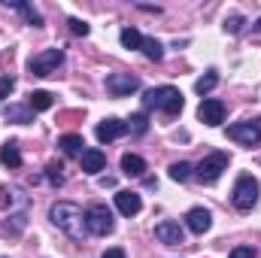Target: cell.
<instances>
[{
  "label": "cell",
  "instance_id": "cell-14",
  "mask_svg": "<svg viewBox=\"0 0 261 258\" xmlns=\"http://www.w3.org/2000/svg\"><path fill=\"white\" fill-rule=\"evenodd\" d=\"M116 207L122 216H137L143 210V200L137 192H116Z\"/></svg>",
  "mask_w": 261,
  "mask_h": 258
},
{
  "label": "cell",
  "instance_id": "cell-12",
  "mask_svg": "<svg viewBox=\"0 0 261 258\" xmlns=\"http://www.w3.org/2000/svg\"><path fill=\"white\" fill-rule=\"evenodd\" d=\"M79 164H82V173H100L103 167H107V155L100 152V149H85L82 155H79Z\"/></svg>",
  "mask_w": 261,
  "mask_h": 258
},
{
  "label": "cell",
  "instance_id": "cell-15",
  "mask_svg": "<svg viewBox=\"0 0 261 258\" xmlns=\"http://www.w3.org/2000/svg\"><path fill=\"white\" fill-rule=\"evenodd\" d=\"M0 161H3L9 170H18V167H21V152H18V143H15V140L3 143V149H0Z\"/></svg>",
  "mask_w": 261,
  "mask_h": 258
},
{
  "label": "cell",
  "instance_id": "cell-9",
  "mask_svg": "<svg viewBox=\"0 0 261 258\" xmlns=\"http://www.w3.org/2000/svg\"><path fill=\"white\" fill-rule=\"evenodd\" d=\"M197 119H200L203 125H210V128L222 125V122H225V104H222V100H216V97L200 100V107H197Z\"/></svg>",
  "mask_w": 261,
  "mask_h": 258
},
{
  "label": "cell",
  "instance_id": "cell-10",
  "mask_svg": "<svg viewBox=\"0 0 261 258\" xmlns=\"http://www.w3.org/2000/svg\"><path fill=\"white\" fill-rule=\"evenodd\" d=\"M155 240H161L167 246H179V243H186V234L176 222H158L155 225Z\"/></svg>",
  "mask_w": 261,
  "mask_h": 258
},
{
  "label": "cell",
  "instance_id": "cell-19",
  "mask_svg": "<svg viewBox=\"0 0 261 258\" xmlns=\"http://www.w3.org/2000/svg\"><path fill=\"white\" fill-rule=\"evenodd\" d=\"M140 49H143V55H146L149 61H161V58H164V46H161L155 37H143V46H140Z\"/></svg>",
  "mask_w": 261,
  "mask_h": 258
},
{
  "label": "cell",
  "instance_id": "cell-26",
  "mask_svg": "<svg viewBox=\"0 0 261 258\" xmlns=\"http://www.w3.org/2000/svg\"><path fill=\"white\" fill-rule=\"evenodd\" d=\"M128 131H130V134H137V137H140V134H146V131H149V119H146L143 113H137V116H130V122H128Z\"/></svg>",
  "mask_w": 261,
  "mask_h": 258
},
{
  "label": "cell",
  "instance_id": "cell-23",
  "mask_svg": "<svg viewBox=\"0 0 261 258\" xmlns=\"http://www.w3.org/2000/svg\"><path fill=\"white\" fill-rule=\"evenodd\" d=\"M61 170H64V167H61V161H49V164H46V179H49L55 189H58V186H64V173H61Z\"/></svg>",
  "mask_w": 261,
  "mask_h": 258
},
{
  "label": "cell",
  "instance_id": "cell-11",
  "mask_svg": "<svg viewBox=\"0 0 261 258\" xmlns=\"http://www.w3.org/2000/svg\"><path fill=\"white\" fill-rule=\"evenodd\" d=\"M125 134H128V122H122V119H103L97 125V140L100 143H113V140H119Z\"/></svg>",
  "mask_w": 261,
  "mask_h": 258
},
{
  "label": "cell",
  "instance_id": "cell-25",
  "mask_svg": "<svg viewBox=\"0 0 261 258\" xmlns=\"http://www.w3.org/2000/svg\"><path fill=\"white\" fill-rule=\"evenodd\" d=\"M12 6H15V9L28 18V24H34V28H40V24H43V15H40L34 6H28V3H12Z\"/></svg>",
  "mask_w": 261,
  "mask_h": 258
},
{
  "label": "cell",
  "instance_id": "cell-6",
  "mask_svg": "<svg viewBox=\"0 0 261 258\" xmlns=\"http://www.w3.org/2000/svg\"><path fill=\"white\" fill-rule=\"evenodd\" d=\"M228 170V155L225 152H213V155H206L200 164L195 167V176H197V183H216L222 173Z\"/></svg>",
  "mask_w": 261,
  "mask_h": 258
},
{
  "label": "cell",
  "instance_id": "cell-16",
  "mask_svg": "<svg viewBox=\"0 0 261 258\" xmlns=\"http://www.w3.org/2000/svg\"><path fill=\"white\" fill-rule=\"evenodd\" d=\"M58 146H61V152L70 155V158H79V155L85 152V149H82L85 143H82V137H79V134H64V137L58 140Z\"/></svg>",
  "mask_w": 261,
  "mask_h": 258
},
{
  "label": "cell",
  "instance_id": "cell-13",
  "mask_svg": "<svg viewBox=\"0 0 261 258\" xmlns=\"http://www.w3.org/2000/svg\"><path fill=\"white\" fill-rule=\"evenodd\" d=\"M186 225H189V231L203 234V231H210V225H213V216H210V210H206V207H195V210H189V216H186Z\"/></svg>",
  "mask_w": 261,
  "mask_h": 258
},
{
  "label": "cell",
  "instance_id": "cell-20",
  "mask_svg": "<svg viewBox=\"0 0 261 258\" xmlns=\"http://www.w3.org/2000/svg\"><path fill=\"white\" fill-rule=\"evenodd\" d=\"M28 107H31L34 113H43V110L52 107V94H49V91H31V94H28Z\"/></svg>",
  "mask_w": 261,
  "mask_h": 258
},
{
  "label": "cell",
  "instance_id": "cell-4",
  "mask_svg": "<svg viewBox=\"0 0 261 258\" xmlns=\"http://www.w3.org/2000/svg\"><path fill=\"white\" fill-rule=\"evenodd\" d=\"M61 61H64V49H46V52H40V55H34L28 61V73L46 79V76H52L61 67Z\"/></svg>",
  "mask_w": 261,
  "mask_h": 258
},
{
  "label": "cell",
  "instance_id": "cell-1",
  "mask_svg": "<svg viewBox=\"0 0 261 258\" xmlns=\"http://www.w3.org/2000/svg\"><path fill=\"white\" fill-rule=\"evenodd\" d=\"M49 219L64 231L70 240H76V243H82V240H85V234H88V228H85V210H82L79 203L58 200V203L49 210Z\"/></svg>",
  "mask_w": 261,
  "mask_h": 258
},
{
  "label": "cell",
  "instance_id": "cell-21",
  "mask_svg": "<svg viewBox=\"0 0 261 258\" xmlns=\"http://www.w3.org/2000/svg\"><path fill=\"white\" fill-rule=\"evenodd\" d=\"M216 85H219V73H216V70H206V73L195 82V91L197 94H210Z\"/></svg>",
  "mask_w": 261,
  "mask_h": 258
},
{
  "label": "cell",
  "instance_id": "cell-32",
  "mask_svg": "<svg viewBox=\"0 0 261 258\" xmlns=\"http://www.w3.org/2000/svg\"><path fill=\"white\" fill-rule=\"evenodd\" d=\"M252 28H255V31H258V34H261V18H258V21H255V24H252Z\"/></svg>",
  "mask_w": 261,
  "mask_h": 258
},
{
  "label": "cell",
  "instance_id": "cell-30",
  "mask_svg": "<svg viewBox=\"0 0 261 258\" xmlns=\"http://www.w3.org/2000/svg\"><path fill=\"white\" fill-rule=\"evenodd\" d=\"M231 258H255V249L252 246H237V249H231Z\"/></svg>",
  "mask_w": 261,
  "mask_h": 258
},
{
  "label": "cell",
  "instance_id": "cell-27",
  "mask_svg": "<svg viewBox=\"0 0 261 258\" xmlns=\"http://www.w3.org/2000/svg\"><path fill=\"white\" fill-rule=\"evenodd\" d=\"M225 31H228V34H240V31H243V15H240V12H231V15L225 18Z\"/></svg>",
  "mask_w": 261,
  "mask_h": 258
},
{
  "label": "cell",
  "instance_id": "cell-29",
  "mask_svg": "<svg viewBox=\"0 0 261 258\" xmlns=\"http://www.w3.org/2000/svg\"><path fill=\"white\" fill-rule=\"evenodd\" d=\"M70 31H73L76 37H88V24H85L82 18H70Z\"/></svg>",
  "mask_w": 261,
  "mask_h": 258
},
{
  "label": "cell",
  "instance_id": "cell-7",
  "mask_svg": "<svg viewBox=\"0 0 261 258\" xmlns=\"http://www.w3.org/2000/svg\"><path fill=\"white\" fill-rule=\"evenodd\" d=\"M228 137L240 146H255L261 143V119H249V122H237L228 128Z\"/></svg>",
  "mask_w": 261,
  "mask_h": 258
},
{
  "label": "cell",
  "instance_id": "cell-24",
  "mask_svg": "<svg viewBox=\"0 0 261 258\" xmlns=\"http://www.w3.org/2000/svg\"><path fill=\"white\" fill-rule=\"evenodd\" d=\"M122 46H125V49H140V46H143V34H140L137 28H125V31H122Z\"/></svg>",
  "mask_w": 261,
  "mask_h": 258
},
{
  "label": "cell",
  "instance_id": "cell-28",
  "mask_svg": "<svg viewBox=\"0 0 261 258\" xmlns=\"http://www.w3.org/2000/svg\"><path fill=\"white\" fill-rule=\"evenodd\" d=\"M12 88H15V79L6 73V76H0V97H9L12 94Z\"/></svg>",
  "mask_w": 261,
  "mask_h": 258
},
{
  "label": "cell",
  "instance_id": "cell-2",
  "mask_svg": "<svg viewBox=\"0 0 261 258\" xmlns=\"http://www.w3.org/2000/svg\"><path fill=\"white\" fill-rule=\"evenodd\" d=\"M143 104H146L149 110H161V113H167V116H176V113H182V107H186L182 91H179V88H173V85L149 88V91L143 94Z\"/></svg>",
  "mask_w": 261,
  "mask_h": 258
},
{
  "label": "cell",
  "instance_id": "cell-17",
  "mask_svg": "<svg viewBox=\"0 0 261 258\" xmlns=\"http://www.w3.org/2000/svg\"><path fill=\"white\" fill-rule=\"evenodd\" d=\"M122 170H125V176H143L146 173V161L140 158V155H122Z\"/></svg>",
  "mask_w": 261,
  "mask_h": 258
},
{
  "label": "cell",
  "instance_id": "cell-8",
  "mask_svg": "<svg viewBox=\"0 0 261 258\" xmlns=\"http://www.w3.org/2000/svg\"><path fill=\"white\" fill-rule=\"evenodd\" d=\"M137 88H140V79L130 76V73H110V76H107V91H110L113 97H128Z\"/></svg>",
  "mask_w": 261,
  "mask_h": 258
},
{
  "label": "cell",
  "instance_id": "cell-5",
  "mask_svg": "<svg viewBox=\"0 0 261 258\" xmlns=\"http://www.w3.org/2000/svg\"><path fill=\"white\" fill-rule=\"evenodd\" d=\"M85 228H88V234H94V237L113 234V213H110L103 203L88 207V210H85Z\"/></svg>",
  "mask_w": 261,
  "mask_h": 258
},
{
  "label": "cell",
  "instance_id": "cell-22",
  "mask_svg": "<svg viewBox=\"0 0 261 258\" xmlns=\"http://www.w3.org/2000/svg\"><path fill=\"white\" fill-rule=\"evenodd\" d=\"M192 170H195V167H192L189 161H176V164H170V179H173V183H186V179L192 176Z\"/></svg>",
  "mask_w": 261,
  "mask_h": 258
},
{
  "label": "cell",
  "instance_id": "cell-31",
  "mask_svg": "<svg viewBox=\"0 0 261 258\" xmlns=\"http://www.w3.org/2000/svg\"><path fill=\"white\" fill-rule=\"evenodd\" d=\"M103 258H125V249H119V246H113V249H107Z\"/></svg>",
  "mask_w": 261,
  "mask_h": 258
},
{
  "label": "cell",
  "instance_id": "cell-18",
  "mask_svg": "<svg viewBox=\"0 0 261 258\" xmlns=\"http://www.w3.org/2000/svg\"><path fill=\"white\" fill-rule=\"evenodd\" d=\"M6 119L9 122H18V125H28V122H34V110L18 107V104H9L6 107Z\"/></svg>",
  "mask_w": 261,
  "mask_h": 258
},
{
  "label": "cell",
  "instance_id": "cell-3",
  "mask_svg": "<svg viewBox=\"0 0 261 258\" xmlns=\"http://www.w3.org/2000/svg\"><path fill=\"white\" fill-rule=\"evenodd\" d=\"M258 179L255 176H249V173H243L240 179H237V186H234V194H231V200H234V207L240 210V213H249L255 203H258Z\"/></svg>",
  "mask_w": 261,
  "mask_h": 258
}]
</instances>
